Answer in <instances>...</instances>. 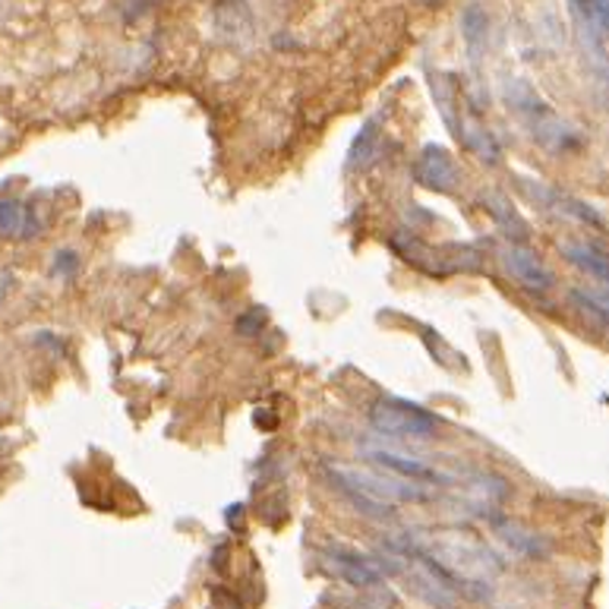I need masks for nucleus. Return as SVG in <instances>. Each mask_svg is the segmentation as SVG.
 Returning a JSON list of instances; mask_svg holds the SVG:
<instances>
[{"instance_id":"9d476101","label":"nucleus","mask_w":609,"mask_h":609,"mask_svg":"<svg viewBox=\"0 0 609 609\" xmlns=\"http://www.w3.org/2000/svg\"><path fill=\"white\" fill-rule=\"evenodd\" d=\"M493 534L515 556H524V559H544L550 552V544L537 530L524 527L522 522H512V518H493Z\"/></svg>"},{"instance_id":"20e7f679","label":"nucleus","mask_w":609,"mask_h":609,"mask_svg":"<svg viewBox=\"0 0 609 609\" xmlns=\"http://www.w3.org/2000/svg\"><path fill=\"white\" fill-rule=\"evenodd\" d=\"M414 177L420 187H427L433 193H452L462 183V171H458L455 158L442 145H423V152L414 165Z\"/></svg>"},{"instance_id":"4468645a","label":"nucleus","mask_w":609,"mask_h":609,"mask_svg":"<svg viewBox=\"0 0 609 609\" xmlns=\"http://www.w3.org/2000/svg\"><path fill=\"white\" fill-rule=\"evenodd\" d=\"M487 29H490V20L480 7H467L465 16H462V32H465L467 51L470 55H480V48L487 45Z\"/></svg>"},{"instance_id":"ddd939ff","label":"nucleus","mask_w":609,"mask_h":609,"mask_svg":"<svg viewBox=\"0 0 609 609\" xmlns=\"http://www.w3.org/2000/svg\"><path fill=\"white\" fill-rule=\"evenodd\" d=\"M569 300L578 307L581 313H587L600 329H607L609 332V290H604V294H594V290H572Z\"/></svg>"},{"instance_id":"0eeeda50","label":"nucleus","mask_w":609,"mask_h":609,"mask_svg":"<svg viewBox=\"0 0 609 609\" xmlns=\"http://www.w3.org/2000/svg\"><path fill=\"white\" fill-rule=\"evenodd\" d=\"M522 187L527 190V193H530V200H534V203H540L544 208L556 212V215L572 218V222H578V225H594V228H604L600 212H597V208H590L587 203H581V200H575V196H565V193H559V190H552V187H544V183H537V180L522 183Z\"/></svg>"},{"instance_id":"9b49d317","label":"nucleus","mask_w":609,"mask_h":609,"mask_svg":"<svg viewBox=\"0 0 609 609\" xmlns=\"http://www.w3.org/2000/svg\"><path fill=\"white\" fill-rule=\"evenodd\" d=\"M455 136H458L467 152H474L483 165H490V168L499 165V158H502V145H499V140H495L493 133H490L487 127H480L477 120L465 117Z\"/></svg>"},{"instance_id":"6e6552de","label":"nucleus","mask_w":609,"mask_h":609,"mask_svg":"<svg viewBox=\"0 0 609 609\" xmlns=\"http://www.w3.org/2000/svg\"><path fill=\"white\" fill-rule=\"evenodd\" d=\"M480 205H483V212L493 218L495 228L505 234L512 243H527L530 225L524 222L522 212L512 205V200H509L502 190H487V193H480Z\"/></svg>"},{"instance_id":"39448f33","label":"nucleus","mask_w":609,"mask_h":609,"mask_svg":"<svg viewBox=\"0 0 609 609\" xmlns=\"http://www.w3.org/2000/svg\"><path fill=\"white\" fill-rule=\"evenodd\" d=\"M499 260H502L505 272H509L522 288L550 290L552 285H556V275H552L550 265H544V260H540L534 250H527L524 243H509V247H502Z\"/></svg>"},{"instance_id":"423d86ee","label":"nucleus","mask_w":609,"mask_h":609,"mask_svg":"<svg viewBox=\"0 0 609 609\" xmlns=\"http://www.w3.org/2000/svg\"><path fill=\"white\" fill-rule=\"evenodd\" d=\"M367 462H373L382 470L402 477V480H410V483H423V487H433V483H449V477L442 470H435L433 465L420 462V458H410V455H402V452H392V449H367Z\"/></svg>"},{"instance_id":"7ed1b4c3","label":"nucleus","mask_w":609,"mask_h":609,"mask_svg":"<svg viewBox=\"0 0 609 609\" xmlns=\"http://www.w3.org/2000/svg\"><path fill=\"white\" fill-rule=\"evenodd\" d=\"M329 565L335 569V575L367 594H382L389 597V584H385V572L377 559L363 556L354 550H329Z\"/></svg>"},{"instance_id":"2eb2a0df","label":"nucleus","mask_w":609,"mask_h":609,"mask_svg":"<svg viewBox=\"0 0 609 609\" xmlns=\"http://www.w3.org/2000/svg\"><path fill=\"white\" fill-rule=\"evenodd\" d=\"M26 212L29 208L16 200H0V237H23Z\"/></svg>"},{"instance_id":"f8f14e48","label":"nucleus","mask_w":609,"mask_h":609,"mask_svg":"<svg viewBox=\"0 0 609 609\" xmlns=\"http://www.w3.org/2000/svg\"><path fill=\"white\" fill-rule=\"evenodd\" d=\"M379 123L377 120H370V123H363V130L357 133V140L350 145V158H348V168L350 171H363L367 165H373V158H377L379 152Z\"/></svg>"},{"instance_id":"1a4fd4ad","label":"nucleus","mask_w":609,"mask_h":609,"mask_svg":"<svg viewBox=\"0 0 609 609\" xmlns=\"http://www.w3.org/2000/svg\"><path fill=\"white\" fill-rule=\"evenodd\" d=\"M559 253H562V260L569 262V265H575L581 268L587 278H594V282H600V285H607L609 288V253H604L597 243H587V240H562L559 243Z\"/></svg>"},{"instance_id":"f3484780","label":"nucleus","mask_w":609,"mask_h":609,"mask_svg":"<svg viewBox=\"0 0 609 609\" xmlns=\"http://www.w3.org/2000/svg\"><path fill=\"white\" fill-rule=\"evenodd\" d=\"M0 449H3V439H0Z\"/></svg>"},{"instance_id":"f03ea898","label":"nucleus","mask_w":609,"mask_h":609,"mask_svg":"<svg viewBox=\"0 0 609 609\" xmlns=\"http://www.w3.org/2000/svg\"><path fill=\"white\" fill-rule=\"evenodd\" d=\"M505 98H509L512 108L522 115L527 130H530V136H534L537 143H544L547 148H552V152H572V148H578L581 145L575 130H569L559 117L552 115L550 105H544V101L534 95V88L515 86L512 92H505Z\"/></svg>"},{"instance_id":"f257e3e1","label":"nucleus","mask_w":609,"mask_h":609,"mask_svg":"<svg viewBox=\"0 0 609 609\" xmlns=\"http://www.w3.org/2000/svg\"><path fill=\"white\" fill-rule=\"evenodd\" d=\"M367 417L379 435H392V439H433L442 427V420L433 410L395 398V395L377 398L367 410Z\"/></svg>"},{"instance_id":"dca6fc26","label":"nucleus","mask_w":609,"mask_h":609,"mask_svg":"<svg viewBox=\"0 0 609 609\" xmlns=\"http://www.w3.org/2000/svg\"><path fill=\"white\" fill-rule=\"evenodd\" d=\"M73 272H80V256L73 250H60L58 256H55V265H51V275L70 278Z\"/></svg>"}]
</instances>
